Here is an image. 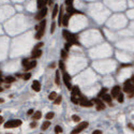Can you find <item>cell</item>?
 Returning <instances> with one entry per match:
<instances>
[{
  "mask_svg": "<svg viewBox=\"0 0 134 134\" xmlns=\"http://www.w3.org/2000/svg\"><path fill=\"white\" fill-rule=\"evenodd\" d=\"M22 120L19 119H14V120H9V121H6V123L3 124L4 129H12V128H17V127L22 126Z\"/></svg>",
  "mask_w": 134,
  "mask_h": 134,
  "instance_id": "6da1fadb",
  "label": "cell"
},
{
  "mask_svg": "<svg viewBox=\"0 0 134 134\" xmlns=\"http://www.w3.org/2000/svg\"><path fill=\"white\" fill-rule=\"evenodd\" d=\"M123 91L127 92L130 98H132V97L134 96V85H132L131 83H127V84H124Z\"/></svg>",
  "mask_w": 134,
  "mask_h": 134,
  "instance_id": "7a4b0ae2",
  "label": "cell"
},
{
  "mask_svg": "<svg viewBox=\"0 0 134 134\" xmlns=\"http://www.w3.org/2000/svg\"><path fill=\"white\" fill-rule=\"evenodd\" d=\"M79 104H80V106H83V107H92V106H93V102H92V101H88L85 97L80 96Z\"/></svg>",
  "mask_w": 134,
  "mask_h": 134,
  "instance_id": "3957f363",
  "label": "cell"
},
{
  "mask_svg": "<svg viewBox=\"0 0 134 134\" xmlns=\"http://www.w3.org/2000/svg\"><path fill=\"white\" fill-rule=\"evenodd\" d=\"M64 39H66L67 41H68L69 43H71V44H76V45H80L79 43L77 42V39H76V37L74 34H72L71 32H69L68 34H67L66 37H64Z\"/></svg>",
  "mask_w": 134,
  "mask_h": 134,
  "instance_id": "277c9868",
  "label": "cell"
},
{
  "mask_svg": "<svg viewBox=\"0 0 134 134\" xmlns=\"http://www.w3.org/2000/svg\"><path fill=\"white\" fill-rule=\"evenodd\" d=\"M87 127H88V122H87V121H84V122H82V123H79V124H78V126L76 127V128H75L74 130H73L71 133H72V134L79 133V132H82L83 130H85V129H86Z\"/></svg>",
  "mask_w": 134,
  "mask_h": 134,
  "instance_id": "5b68a950",
  "label": "cell"
},
{
  "mask_svg": "<svg viewBox=\"0 0 134 134\" xmlns=\"http://www.w3.org/2000/svg\"><path fill=\"white\" fill-rule=\"evenodd\" d=\"M46 14H47V8H42V9H40V11H39L38 13H37V15H36V20H41V19H43V18L46 16Z\"/></svg>",
  "mask_w": 134,
  "mask_h": 134,
  "instance_id": "8992f818",
  "label": "cell"
},
{
  "mask_svg": "<svg viewBox=\"0 0 134 134\" xmlns=\"http://www.w3.org/2000/svg\"><path fill=\"white\" fill-rule=\"evenodd\" d=\"M63 83L67 86V88L71 90V88H72V86H71V76L67 72H63Z\"/></svg>",
  "mask_w": 134,
  "mask_h": 134,
  "instance_id": "52a82bcc",
  "label": "cell"
},
{
  "mask_svg": "<svg viewBox=\"0 0 134 134\" xmlns=\"http://www.w3.org/2000/svg\"><path fill=\"white\" fill-rule=\"evenodd\" d=\"M45 33V27H39L38 26V29H37V33H36V37L34 38L37 40H40Z\"/></svg>",
  "mask_w": 134,
  "mask_h": 134,
  "instance_id": "ba28073f",
  "label": "cell"
},
{
  "mask_svg": "<svg viewBox=\"0 0 134 134\" xmlns=\"http://www.w3.org/2000/svg\"><path fill=\"white\" fill-rule=\"evenodd\" d=\"M67 13H68V15H70V16L71 15H74V14H83L82 12L75 10L72 6H68V8H67Z\"/></svg>",
  "mask_w": 134,
  "mask_h": 134,
  "instance_id": "9c48e42d",
  "label": "cell"
},
{
  "mask_svg": "<svg viewBox=\"0 0 134 134\" xmlns=\"http://www.w3.org/2000/svg\"><path fill=\"white\" fill-rule=\"evenodd\" d=\"M41 55H42V50L39 48V49H33L31 53V58L32 59H37V58H40Z\"/></svg>",
  "mask_w": 134,
  "mask_h": 134,
  "instance_id": "30bf717a",
  "label": "cell"
},
{
  "mask_svg": "<svg viewBox=\"0 0 134 134\" xmlns=\"http://www.w3.org/2000/svg\"><path fill=\"white\" fill-rule=\"evenodd\" d=\"M32 89L36 92H39L41 90V84L39 80H33V83H32Z\"/></svg>",
  "mask_w": 134,
  "mask_h": 134,
  "instance_id": "8fae6325",
  "label": "cell"
},
{
  "mask_svg": "<svg viewBox=\"0 0 134 134\" xmlns=\"http://www.w3.org/2000/svg\"><path fill=\"white\" fill-rule=\"evenodd\" d=\"M119 93H120V87L119 86H115L114 88L112 89V94H110V96H112L113 98H117Z\"/></svg>",
  "mask_w": 134,
  "mask_h": 134,
  "instance_id": "7c38bea8",
  "label": "cell"
},
{
  "mask_svg": "<svg viewBox=\"0 0 134 134\" xmlns=\"http://www.w3.org/2000/svg\"><path fill=\"white\" fill-rule=\"evenodd\" d=\"M36 66H37V61H36V60H33V61H30V62H28V64L25 67V70H26V72H28V71H30L31 69H33Z\"/></svg>",
  "mask_w": 134,
  "mask_h": 134,
  "instance_id": "4fadbf2b",
  "label": "cell"
},
{
  "mask_svg": "<svg viewBox=\"0 0 134 134\" xmlns=\"http://www.w3.org/2000/svg\"><path fill=\"white\" fill-rule=\"evenodd\" d=\"M71 91H72L73 96H80V90H79V87L78 86H73L72 88H71Z\"/></svg>",
  "mask_w": 134,
  "mask_h": 134,
  "instance_id": "5bb4252c",
  "label": "cell"
},
{
  "mask_svg": "<svg viewBox=\"0 0 134 134\" xmlns=\"http://www.w3.org/2000/svg\"><path fill=\"white\" fill-rule=\"evenodd\" d=\"M101 99H102L103 101H105V102H107V103H112V96H110V94H107V93H104L102 97H101Z\"/></svg>",
  "mask_w": 134,
  "mask_h": 134,
  "instance_id": "9a60e30c",
  "label": "cell"
},
{
  "mask_svg": "<svg viewBox=\"0 0 134 134\" xmlns=\"http://www.w3.org/2000/svg\"><path fill=\"white\" fill-rule=\"evenodd\" d=\"M62 17H63V6H60L59 17H58V25L59 26H61L62 25Z\"/></svg>",
  "mask_w": 134,
  "mask_h": 134,
  "instance_id": "2e32d148",
  "label": "cell"
},
{
  "mask_svg": "<svg viewBox=\"0 0 134 134\" xmlns=\"http://www.w3.org/2000/svg\"><path fill=\"white\" fill-rule=\"evenodd\" d=\"M69 19H70V15H64L63 17H62V26H64V27H67L68 26V24H69Z\"/></svg>",
  "mask_w": 134,
  "mask_h": 134,
  "instance_id": "e0dca14e",
  "label": "cell"
},
{
  "mask_svg": "<svg viewBox=\"0 0 134 134\" xmlns=\"http://www.w3.org/2000/svg\"><path fill=\"white\" fill-rule=\"evenodd\" d=\"M16 80L15 77H13V76H6V79H4V82L6 83V84H11V83H14Z\"/></svg>",
  "mask_w": 134,
  "mask_h": 134,
  "instance_id": "ac0fdd59",
  "label": "cell"
},
{
  "mask_svg": "<svg viewBox=\"0 0 134 134\" xmlns=\"http://www.w3.org/2000/svg\"><path fill=\"white\" fill-rule=\"evenodd\" d=\"M46 3H47V1H46V0H38V8L39 9L44 8Z\"/></svg>",
  "mask_w": 134,
  "mask_h": 134,
  "instance_id": "d6986e66",
  "label": "cell"
},
{
  "mask_svg": "<svg viewBox=\"0 0 134 134\" xmlns=\"http://www.w3.org/2000/svg\"><path fill=\"white\" fill-rule=\"evenodd\" d=\"M49 126H50V122L47 120V121L43 122V124H42V127H41V129H42V131H45L46 129L49 128Z\"/></svg>",
  "mask_w": 134,
  "mask_h": 134,
  "instance_id": "ffe728a7",
  "label": "cell"
},
{
  "mask_svg": "<svg viewBox=\"0 0 134 134\" xmlns=\"http://www.w3.org/2000/svg\"><path fill=\"white\" fill-rule=\"evenodd\" d=\"M58 9H59V6H57V4H55L54 6V10H53V18H55L57 16V14H58Z\"/></svg>",
  "mask_w": 134,
  "mask_h": 134,
  "instance_id": "44dd1931",
  "label": "cell"
},
{
  "mask_svg": "<svg viewBox=\"0 0 134 134\" xmlns=\"http://www.w3.org/2000/svg\"><path fill=\"white\" fill-rule=\"evenodd\" d=\"M41 117H42V113H41L40 110H38V112L34 113V115H33V119L38 120V119H40Z\"/></svg>",
  "mask_w": 134,
  "mask_h": 134,
  "instance_id": "7402d4cb",
  "label": "cell"
},
{
  "mask_svg": "<svg viewBox=\"0 0 134 134\" xmlns=\"http://www.w3.org/2000/svg\"><path fill=\"white\" fill-rule=\"evenodd\" d=\"M71 101H72V103H74V104H79V99H77L76 98V96H73L72 94V97H71Z\"/></svg>",
  "mask_w": 134,
  "mask_h": 134,
  "instance_id": "603a6c76",
  "label": "cell"
},
{
  "mask_svg": "<svg viewBox=\"0 0 134 134\" xmlns=\"http://www.w3.org/2000/svg\"><path fill=\"white\" fill-rule=\"evenodd\" d=\"M54 116H55V114H54V113H53V112H48L47 114L45 115V117H46V119H47V120H49V119H53V118H54Z\"/></svg>",
  "mask_w": 134,
  "mask_h": 134,
  "instance_id": "cb8c5ba5",
  "label": "cell"
},
{
  "mask_svg": "<svg viewBox=\"0 0 134 134\" xmlns=\"http://www.w3.org/2000/svg\"><path fill=\"white\" fill-rule=\"evenodd\" d=\"M61 101H62V97L61 96H57L56 99L54 100V103H55V104H60V103H61Z\"/></svg>",
  "mask_w": 134,
  "mask_h": 134,
  "instance_id": "d4e9b609",
  "label": "cell"
},
{
  "mask_svg": "<svg viewBox=\"0 0 134 134\" xmlns=\"http://www.w3.org/2000/svg\"><path fill=\"white\" fill-rule=\"evenodd\" d=\"M91 101L94 104H101V103H103V100H101L100 98H94V99H92Z\"/></svg>",
  "mask_w": 134,
  "mask_h": 134,
  "instance_id": "484cf974",
  "label": "cell"
},
{
  "mask_svg": "<svg viewBox=\"0 0 134 134\" xmlns=\"http://www.w3.org/2000/svg\"><path fill=\"white\" fill-rule=\"evenodd\" d=\"M56 85H60V72L56 71Z\"/></svg>",
  "mask_w": 134,
  "mask_h": 134,
  "instance_id": "4316f807",
  "label": "cell"
},
{
  "mask_svg": "<svg viewBox=\"0 0 134 134\" xmlns=\"http://www.w3.org/2000/svg\"><path fill=\"white\" fill-rule=\"evenodd\" d=\"M106 92H107V88H102L101 91L98 93V98H101V97H102L104 93H106Z\"/></svg>",
  "mask_w": 134,
  "mask_h": 134,
  "instance_id": "83f0119b",
  "label": "cell"
},
{
  "mask_svg": "<svg viewBox=\"0 0 134 134\" xmlns=\"http://www.w3.org/2000/svg\"><path fill=\"white\" fill-rule=\"evenodd\" d=\"M56 97H57V93H56L55 91H53L52 93H50L49 96H48V99H49V100L52 101V100H55V99H56Z\"/></svg>",
  "mask_w": 134,
  "mask_h": 134,
  "instance_id": "f1b7e54d",
  "label": "cell"
},
{
  "mask_svg": "<svg viewBox=\"0 0 134 134\" xmlns=\"http://www.w3.org/2000/svg\"><path fill=\"white\" fill-rule=\"evenodd\" d=\"M55 133L59 134V133H62V128L60 126H56L55 127Z\"/></svg>",
  "mask_w": 134,
  "mask_h": 134,
  "instance_id": "f546056e",
  "label": "cell"
},
{
  "mask_svg": "<svg viewBox=\"0 0 134 134\" xmlns=\"http://www.w3.org/2000/svg\"><path fill=\"white\" fill-rule=\"evenodd\" d=\"M117 100H118V102L119 103H122L123 102V94L120 92V93L118 94V97H117Z\"/></svg>",
  "mask_w": 134,
  "mask_h": 134,
  "instance_id": "4dcf8cb0",
  "label": "cell"
},
{
  "mask_svg": "<svg viewBox=\"0 0 134 134\" xmlns=\"http://www.w3.org/2000/svg\"><path fill=\"white\" fill-rule=\"evenodd\" d=\"M105 108V105L103 104V103H101V104H97V110H102Z\"/></svg>",
  "mask_w": 134,
  "mask_h": 134,
  "instance_id": "1f68e13d",
  "label": "cell"
},
{
  "mask_svg": "<svg viewBox=\"0 0 134 134\" xmlns=\"http://www.w3.org/2000/svg\"><path fill=\"white\" fill-rule=\"evenodd\" d=\"M61 57H62L63 59H66L67 57H68V53H67L66 49H62V50H61Z\"/></svg>",
  "mask_w": 134,
  "mask_h": 134,
  "instance_id": "d6a6232c",
  "label": "cell"
},
{
  "mask_svg": "<svg viewBox=\"0 0 134 134\" xmlns=\"http://www.w3.org/2000/svg\"><path fill=\"white\" fill-rule=\"evenodd\" d=\"M59 68H60V70H62L64 72V70H66V66H64V63L62 61H59Z\"/></svg>",
  "mask_w": 134,
  "mask_h": 134,
  "instance_id": "836d02e7",
  "label": "cell"
},
{
  "mask_svg": "<svg viewBox=\"0 0 134 134\" xmlns=\"http://www.w3.org/2000/svg\"><path fill=\"white\" fill-rule=\"evenodd\" d=\"M43 45H44V44H43V42H40V43H38V44H37V45H34V48H33V49H39V48H41Z\"/></svg>",
  "mask_w": 134,
  "mask_h": 134,
  "instance_id": "e575fe53",
  "label": "cell"
},
{
  "mask_svg": "<svg viewBox=\"0 0 134 134\" xmlns=\"http://www.w3.org/2000/svg\"><path fill=\"white\" fill-rule=\"evenodd\" d=\"M55 28H56V24H55V23H52V26H50V33H54Z\"/></svg>",
  "mask_w": 134,
  "mask_h": 134,
  "instance_id": "d590c367",
  "label": "cell"
},
{
  "mask_svg": "<svg viewBox=\"0 0 134 134\" xmlns=\"http://www.w3.org/2000/svg\"><path fill=\"white\" fill-rule=\"evenodd\" d=\"M71 46H72V44H71V43H67V44L66 45H64V49H66L67 50V52H69V49H70V48H71Z\"/></svg>",
  "mask_w": 134,
  "mask_h": 134,
  "instance_id": "8d00e7d4",
  "label": "cell"
},
{
  "mask_svg": "<svg viewBox=\"0 0 134 134\" xmlns=\"http://www.w3.org/2000/svg\"><path fill=\"white\" fill-rule=\"evenodd\" d=\"M72 120H73V121H75V122H78L80 120V118L78 116H76V115H73V116H72Z\"/></svg>",
  "mask_w": 134,
  "mask_h": 134,
  "instance_id": "74e56055",
  "label": "cell"
},
{
  "mask_svg": "<svg viewBox=\"0 0 134 134\" xmlns=\"http://www.w3.org/2000/svg\"><path fill=\"white\" fill-rule=\"evenodd\" d=\"M28 62H29V60H28V59H23V61H22V66L25 68V67H26L27 64H28Z\"/></svg>",
  "mask_w": 134,
  "mask_h": 134,
  "instance_id": "f35d334b",
  "label": "cell"
},
{
  "mask_svg": "<svg viewBox=\"0 0 134 134\" xmlns=\"http://www.w3.org/2000/svg\"><path fill=\"white\" fill-rule=\"evenodd\" d=\"M64 3L67 6H73V0H64Z\"/></svg>",
  "mask_w": 134,
  "mask_h": 134,
  "instance_id": "ab89813d",
  "label": "cell"
},
{
  "mask_svg": "<svg viewBox=\"0 0 134 134\" xmlns=\"http://www.w3.org/2000/svg\"><path fill=\"white\" fill-rule=\"evenodd\" d=\"M30 77H31V74H30V73H26V74L24 75V80H28Z\"/></svg>",
  "mask_w": 134,
  "mask_h": 134,
  "instance_id": "60d3db41",
  "label": "cell"
},
{
  "mask_svg": "<svg viewBox=\"0 0 134 134\" xmlns=\"http://www.w3.org/2000/svg\"><path fill=\"white\" fill-rule=\"evenodd\" d=\"M37 126H38V124H37V122H32V123L30 124V128H36Z\"/></svg>",
  "mask_w": 134,
  "mask_h": 134,
  "instance_id": "b9f144b4",
  "label": "cell"
},
{
  "mask_svg": "<svg viewBox=\"0 0 134 134\" xmlns=\"http://www.w3.org/2000/svg\"><path fill=\"white\" fill-rule=\"evenodd\" d=\"M101 133H102V131H100V130H96L92 132V134H101Z\"/></svg>",
  "mask_w": 134,
  "mask_h": 134,
  "instance_id": "7bdbcfd3",
  "label": "cell"
},
{
  "mask_svg": "<svg viewBox=\"0 0 134 134\" xmlns=\"http://www.w3.org/2000/svg\"><path fill=\"white\" fill-rule=\"evenodd\" d=\"M47 2H48V6H52V4L54 3V0H48Z\"/></svg>",
  "mask_w": 134,
  "mask_h": 134,
  "instance_id": "ee69618b",
  "label": "cell"
},
{
  "mask_svg": "<svg viewBox=\"0 0 134 134\" xmlns=\"http://www.w3.org/2000/svg\"><path fill=\"white\" fill-rule=\"evenodd\" d=\"M33 114V110H28V115H32Z\"/></svg>",
  "mask_w": 134,
  "mask_h": 134,
  "instance_id": "f6af8a7d",
  "label": "cell"
},
{
  "mask_svg": "<svg viewBox=\"0 0 134 134\" xmlns=\"http://www.w3.org/2000/svg\"><path fill=\"white\" fill-rule=\"evenodd\" d=\"M2 122H3V117L0 116V123H2Z\"/></svg>",
  "mask_w": 134,
  "mask_h": 134,
  "instance_id": "bcb514c9",
  "label": "cell"
},
{
  "mask_svg": "<svg viewBox=\"0 0 134 134\" xmlns=\"http://www.w3.org/2000/svg\"><path fill=\"white\" fill-rule=\"evenodd\" d=\"M128 127H129V128H131V129H133V130H134V127L132 126V124H128Z\"/></svg>",
  "mask_w": 134,
  "mask_h": 134,
  "instance_id": "7dc6e473",
  "label": "cell"
},
{
  "mask_svg": "<svg viewBox=\"0 0 134 134\" xmlns=\"http://www.w3.org/2000/svg\"><path fill=\"white\" fill-rule=\"evenodd\" d=\"M131 82H132V83H134V75L132 76V77H131Z\"/></svg>",
  "mask_w": 134,
  "mask_h": 134,
  "instance_id": "c3c4849f",
  "label": "cell"
},
{
  "mask_svg": "<svg viewBox=\"0 0 134 134\" xmlns=\"http://www.w3.org/2000/svg\"><path fill=\"white\" fill-rule=\"evenodd\" d=\"M3 102H4L3 99H0V103H3Z\"/></svg>",
  "mask_w": 134,
  "mask_h": 134,
  "instance_id": "681fc988",
  "label": "cell"
},
{
  "mask_svg": "<svg viewBox=\"0 0 134 134\" xmlns=\"http://www.w3.org/2000/svg\"><path fill=\"white\" fill-rule=\"evenodd\" d=\"M3 91V88H1V87H0V92H2Z\"/></svg>",
  "mask_w": 134,
  "mask_h": 134,
  "instance_id": "f907efd6",
  "label": "cell"
},
{
  "mask_svg": "<svg viewBox=\"0 0 134 134\" xmlns=\"http://www.w3.org/2000/svg\"><path fill=\"white\" fill-rule=\"evenodd\" d=\"M0 76H1V71H0Z\"/></svg>",
  "mask_w": 134,
  "mask_h": 134,
  "instance_id": "816d5d0a",
  "label": "cell"
},
{
  "mask_svg": "<svg viewBox=\"0 0 134 134\" xmlns=\"http://www.w3.org/2000/svg\"><path fill=\"white\" fill-rule=\"evenodd\" d=\"M1 83H2V82H0V84H1Z\"/></svg>",
  "mask_w": 134,
  "mask_h": 134,
  "instance_id": "f5cc1de1",
  "label": "cell"
}]
</instances>
